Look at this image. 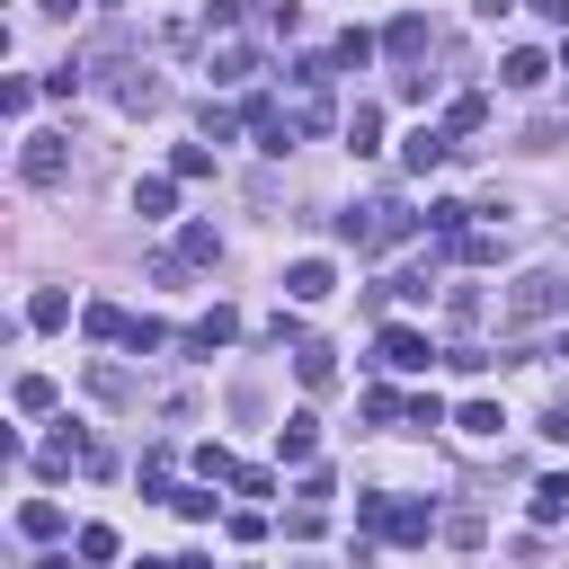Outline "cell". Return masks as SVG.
<instances>
[{"mask_svg":"<svg viewBox=\"0 0 569 569\" xmlns=\"http://www.w3.org/2000/svg\"><path fill=\"white\" fill-rule=\"evenodd\" d=\"M356 516H365L374 534H392V543H427V534H437V508H427V498H392V489L356 498Z\"/></svg>","mask_w":569,"mask_h":569,"instance_id":"1","label":"cell"},{"mask_svg":"<svg viewBox=\"0 0 569 569\" xmlns=\"http://www.w3.org/2000/svg\"><path fill=\"white\" fill-rule=\"evenodd\" d=\"M551 312H569V276H551V267H534V276H516L508 284V329H534V321H551Z\"/></svg>","mask_w":569,"mask_h":569,"instance_id":"2","label":"cell"},{"mask_svg":"<svg viewBox=\"0 0 569 569\" xmlns=\"http://www.w3.org/2000/svg\"><path fill=\"white\" fill-rule=\"evenodd\" d=\"M437 356H445V347L427 338L418 321H392V329L374 338V365H392V374H427V365H437Z\"/></svg>","mask_w":569,"mask_h":569,"instance_id":"3","label":"cell"},{"mask_svg":"<svg viewBox=\"0 0 569 569\" xmlns=\"http://www.w3.org/2000/svg\"><path fill=\"white\" fill-rule=\"evenodd\" d=\"M19 178H27V187H62V178H71V142H62V133H27Z\"/></svg>","mask_w":569,"mask_h":569,"instance_id":"4","label":"cell"},{"mask_svg":"<svg viewBox=\"0 0 569 569\" xmlns=\"http://www.w3.org/2000/svg\"><path fill=\"white\" fill-rule=\"evenodd\" d=\"M312 454H321V418L312 409H294L276 427V463H294V472H312Z\"/></svg>","mask_w":569,"mask_h":569,"instance_id":"5","label":"cell"},{"mask_svg":"<svg viewBox=\"0 0 569 569\" xmlns=\"http://www.w3.org/2000/svg\"><path fill=\"white\" fill-rule=\"evenodd\" d=\"M284 294H294V303H329L338 294V267L329 258H294V267H284Z\"/></svg>","mask_w":569,"mask_h":569,"instance_id":"6","label":"cell"},{"mask_svg":"<svg viewBox=\"0 0 569 569\" xmlns=\"http://www.w3.org/2000/svg\"><path fill=\"white\" fill-rule=\"evenodd\" d=\"M551 71H560V62H551V54H534V45H516V54H508V62H498V81H508V90H525V98H534V90H543V81H551Z\"/></svg>","mask_w":569,"mask_h":569,"instance_id":"7","label":"cell"},{"mask_svg":"<svg viewBox=\"0 0 569 569\" xmlns=\"http://www.w3.org/2000/svg\"><path fill=\"white\" fill-rule=\"evenodd\" d=\"M427 45H437V36H427V19H418V10H400V19L383 27V54H392V62H418Z\"/></svg>","mask_w":569,"mask_h":569,"instance_id":"8","label":"cell"},{"mask_svg":"<svg viewBox=\"0 0 569 569\" xmlns=\"http://www.w3.org/2000/svg\"><path fill=\"white\" fill-rule=\"evenodd\" d=\"M525 516H534V525H569V472L534 480V498H525Z\"/></svg>","mask_w":569,"mask_h":569,"instance_id":"9","label":"cell"},{"mask_svg":"<svg viewBox=\"0 0 569 569\" xmlns=\"http://www.w3.org/2000/svg\"><path fill=\"white\" fill-rule=\"evenodd\" d=\"M445 152H454V133H437V125H418V133H409V142H400V161H409V170H418V178H427V170H437V161H445Z\"/></svg>","mask_w":569,"mask_h":569,"instance_id":"10","label":"cell"},{"mask_svg":"<svg viewBox=\"0 0 569 569\" xmlns=\"http://www.w3.org/2000/svg\"><path fill=\"white\" fill-rule=\"evenodd\" d=\"M170 205H178V178H142V187H133V213H142V223H170Z\"/></svg>","mask_w":569,"mask_h":569,"instance_id":"11","label":"cell"},{"mask_svg":"<svg viewBox=\"0 0 569 569\" xmlns=\"http://www.w3.org/2000/svg\"><path fill=\"white\" fill-rule=\"evenodd\" d=\"M232 338H241V321H232V312H205V321L187 329V347H196V356H213V347H232Z\"/></svg>","mask_w":569,"mask_h":569,"instance_id":"12","label":"cell"},{"mask_svg":"<svg viewBox=\"0 0 569 569\" xmlns=\"http://www.w3.org/2000/svg\"><path fill=\"white\" fill-rule=\"evenodd\" d=\"M178 258H187V267H213V258H223V232H213V223H187V232H178Z\"/></svg>","mask_w":569,"mask_h":569,"instance_id":"13","label":"cell"},{"mask_svg":"<svg viewBox=\"0 0 569 569\" xmlns=\"http://www.w3.org/2000/svg\"><path fill=\"white\" fill-rule=\"evenodd\" d=\"M19 534H27V543H54V534H62V508H54V498H27V508H19Z\"/></svg>","mask_w":569,"mask_h":569,"instance_id":"14","label":"cell"},{"mask_svg":"<svg viewBox=\"0 0 569 569\" xmlns=\"http://www.w3.org/2000/svg\"><path fill=\"white\" fill-rule=\"evenodd\" d=\"M294 365H303V392H329V383H338V356H329V347H312V338H303Z\"/></svg>","mask_w":569,"mask_h":569,"instance_id":"15","label":"cell"},{"mask_svg":"<svg viewBox=\"0 0 569 569\" xmlns=\"http://www.w3.org/2000/svg\"><path fill=\"white\" fill-rule=\"evenodd\" d=\"M347 152H356V161L383 152V116H374V107H356V116H347Z\"/></svg>","mask_w":569,"mask_h":569,"instance_id":"16","label":"cell"},{"mask_svg":"<svg viewBox=\"0 0 569 569\" xmlns=\"http://www.w3.org/2000/svg\"><path fill=\"white\" fill-rule=\"evenodd\" d=\"M81 329H90V338H98V347H107V338H116V347H125V329H133V321H125V312H116V303H90V312H81Z\"/></svg>","mask_w":569,"mask_h":569,"instance_id":"17","label":"cell"},{"mask_svg":"<svg viewBox=\"0 0 569 569\" xmlns=\"http://www.w3.org/2000/svg\"><path fill=\"white\" fill-rule=\"evenodd\" d=\"M454 427H463V437H498V427H508V409H498V400H463Z\"/></svg>","mask_w":569,"mask_h":569,"instance_id":"18","label":"cell"},{"mask_svg":"<svg viewBox=\"0 0 569 569\" xmlns=\"http://www.w3.org/2000/svg\"><path fill=\"white\" fill-rule=\"evenodd\" d=\"M27 321H36V329H62V321H71V294H62V284H45V294L27 303Z\"/></svg>","mask_w":569,"mask_h":569,"instance_id":"19","label":"cell"},{"mask_svg":"<svg viewBox=\"0 0 569 569\" xmlns=\"http://www.w3.org/2000/svg\"><path fill=\"white\" fill-rule=\"evenodd\" d=\"M71 551H81L90 569H107V560H116V525H81V543H71Z\"/></svg>","mask_w":569,"mask_h":569,"instance_id":"20","label":"cell"},{"mask_svg":"<svg viewBox=\"0 0 569 569\" xmlns=\"http://www.w3.org/2000/svg\"><path fill=\"white\" fill-rule=\"evenodd\" d=\"M480 116H489V98H480V90H463V98L445 107V133H480Z\"/></svg>","mask_w":569,"mask_h":569,"instance_id":"21","label":"cell"},{"mask_svg":"<svg viewBox=\"0 0 569 569\" xmlns=\"http://www.w3.org/2000/svg\"><path fill=\"white\" fill-rule=\"evenodd\" d=\"M445 249H454L463 267H489V258H498V232H480V223H472V232H463V241H445Z\"/></svg>","mask_w":569,"mask_h":569,"instance_id":"22","label":"cell"},{"mask_svg":"<svg viewBox=\"0 0 569 569\" xmlns=\"http://www.w3.org/2000/svg\"><path fill=\"white\" fill-rule=\"evenodd\" d=\"M329 62H338V71H365V62H374V36H365V27H347V36H338V54H329Z\"/></svg>","mask_w":569,"mask_h":569,"instance_id":"23","label":"cell"},{"mask_svg":"<svg viewBox=\"0 0 569 569\" xmlns=\"http://www.w3.org/2000/svg\"><path fill=\"white\" fill-rule=\"evenodd\" d=\"M170 508H178L187 525H213V489H205V480H196V489H170Z\"/></svg>","mask_w":569,"mask_h":569,"instance_id":"24","label":"cell"},{"mask_svg":"<svg viewBox=\"0 0 569 569\" xmlns=\"http://www.w3.org/2000/svg\"><path fill=\"white\" fill-rule=\"evenodd\" d=\"M249 71H258L249 45H223V54H213V81H249Z\"/></svg>","mask_w":569,"mask_h":569,"instance_id":"25","label":"cell"},{"mask_svg":"<svg viewBox=\"0 0 569 569\" xmlns=\"http://www.w3.org/2000/svg\"><path fill=\"white\" fill-rule=\"evenodd\" d=\"M170 178H213V152H205V142H178V161H170Z\"/></svg>","mask_w":569,"mask_h":569,"instance_id":"26","label":"cell"},{"mask_svg":"<svg viewBox=\"0 0 569 569\" xmlns=\"http://www.w3.org/2000/svg\"><path fill=\"white\" fill-rule=\"evenodd\" d=\"M196 27H205V36H232V27H241V0H205Z\"/></svg>","mask_w":569,"mask_h":569,"instance_id":"27","label":"cell"},{"mask_svg":"<svg viewBox=\"0 0 569 569\" xmlns=\"http://www.w3.org/2000/svg\"><path fill=\"white\" fill-rule=\"evenodd\" d=\"M365 418H374V427H392V418H409V409H400V392H392V383H374V392H365Z\"/></svg>","mask_w":569,"mask_h":569,"instance_id":"28","label":"cell"},{"mask_svg":"<svg viewBox=\"0 0 569 569\" xmlns=\"http://www.w3.org/2000/svg\"><path fill=\"white\" fill-rule=\"evenodd\" d=\"M196 472H205V480H241V463H232L223 445H196Z\"/></svg>","mask_w":569,"mask_h":569,"instance_id":"29","label":"cell"},{"mask_svg":"<svg viewBox=\"0 0 569 569\" xmlns=\"http://www.w3.org/2000/svg\"><path fill=\"white\" fill-rule=\"evenodd\" d=\"M19 409H27V418L54 409V374H27V383H19Z\"/></svg>","mask_w":569,"mask_h":569,"instance_id":"30","label":"cell"},{"mask_svg":"<svg viewBox=\"0 0 569 569\" xmlns=\"http://www.w3.org/2000/svg\"><path fill=\"white\" fill-rule=\"evenodd\" d=\"M409 427H418V437H427V427H445V400H437V392H418V400H409Z\"/></svg>","mask_w":569,"mask_h":569,"instance_id":"31","label":"cell"},{"mask_svg":"<svg viewBox=\"0 0 569 569\" xmlns=\"http://www.w3.org/2000/svg\"><path fill=\"white\" fill-rule=\"evenodd\" d=\"M196 125H205V142H232V125H241V116H232V107H213V98H205V116H196Z\"/></svg>","mask_w":569,"mask_h":569,"instance_id":"32","label":"cell"},{"mask_svg":"<svg viewBox=\"0 0 569 569\" xmlns=\"http://www.w3.org/2000/svg\"><path fill=\"white\" fill-rule=\"evenodd\" d=\"M125 347H133V356H152V347H170V329H161V321H133V329H125Z\"/></svg>","mask_w":569,"mask_h":569,"instance_id":"33","label":"cell"},{"mask_svg":"<svg viewBox=\"0 0 569 569\" xmlns=\"http://www.w3.org/2000/svg\"><path fill=\"white\" fill-rule=\"evenodd\" d=\"M90 392H98V400H133V383H125L116 365H98V374H90Z\"/></svg>","mask_w":569,"mask_h":569,"instance_id":"34","label":"cell"},{"mask_svg":"<svg viewBox=\"0 0 569 569\" xmlns=\"http://www.w3.org/2000/svg\"><path fill=\"white\" fill-rule=\"evenodd\" d=\"M543 437H551V445H569V400H551V409H543Z\"/></svg>","mask_w":569,"mask_h":569,"instance_id":"35","label":"cell"},{"mask_svg":"<svg viewBox=\"0 0 569 569\" xmlns=\"http://www.w3.org/2000/svg\"><path fill=\"white\" fill-rule=\"evenodd\" d=\"M534 19L543 27H569V0H534Z\"/></svg>","mask_w":569,"mask_h":569,"instance_id":"36","label":"cell"},{"mask_svg":"<svg viewBox=\"0 0 569 569\" xmlns=\"http://www.w3.org/2000/svg\"><path fill=\"white\" fill-rule=\"evenodd\" d=\"M472 10H480V19H508V10H516V0H472Z\"/></svg>","mask_w":569,"mask_h":569,"instance_id":"37","label":"cell"},{"mask_svg":"<svg viewBox=\"0 0 569 569\" xmlns=\"http://www.w3.org/2000/svg\"><path fill=\"white\" fill-rule=\"evenodd\" d=\"M36 10H45V19H71V10H81V0H36Z\"/></svg>","mask_w":569,"mask_h":569,"instance_id":"38","label":"cell"},{"mask_svg":"<svg viewBox=\"0 0 569 569\" xmlns=\"http://www.w3.org/2000/svg\"><path fill=\"white\" fill-rule=\"evenodd\" d=\"M551 356H560V365H569V329H560V338H551Z\"/></svg>","mask_w":569,"mask_h":569,"instance_id":"39","label":"cell"},{"mask_svg":"<svg viewBox=\"0 0 569 569\" xmlns=\"http://www.w3.org/2000/svg\"><path fill=\"white\" fill-rule=\"evenodd\" d=\"M133 569H178V560H133Z\"/></svg>","mask_w":569,"mask_h":569,"instance_id":"40","label":"cell"},{"mask_svg":"<svg viewBox=\"0 0 569 569\" xmlns=\"http://www.w3.org/2000/svg\"><path fill=\"white\" fill-rule=\"evenodd\" d=\"M36 569H71V560H36Z\"/></svg>","mask_w":569,"mask_h":569,"instance_id":"41","label":"cell"},{"mask_svg":"<svg viewBox=\"0 0 569 569\" xmlns=\"http://www.w3.org/2000/svg\"><path fill=\"white\" fill-rule=\"evenodd\" d=\"M560 71H569V45H560Z\"/></svg>","mask_w":569,"mask_h":569,"instance_id":"42","label":"cell"}]
</instances>
